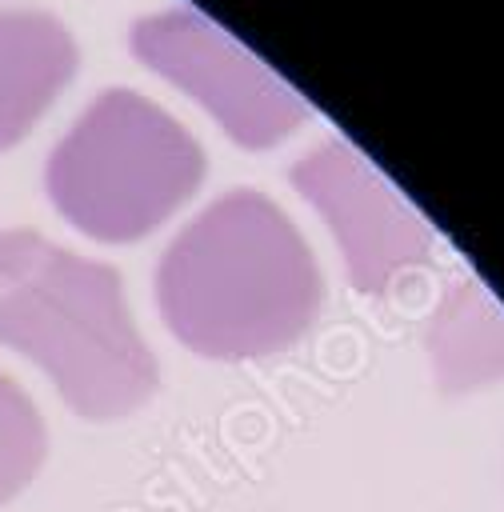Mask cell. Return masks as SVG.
<instances>
[{
  "label": "cell",
  "mask_w": 504,
  "mask_h": 512,
  "mask_svg": "<svg viewBox=\"0 0 504 512\" xmlns=\"http://www.w3.org/2000/svg\"><path fill=\"white\" fill-rule=\"evenodd\" d=\"M160 316L208 360H256L296 344L320 312V272L292 220L260 192L208 204L164 252Z\"/></svg>",
  "instance_id": "obj_1"
},
{
  "label": "cell",
  "mask_w": 504,
  "mask_h": 512,
  "mask_svg": "<svg viewBox=\"0 0 504 512\" xmlns=\"http://www.w3.org/2000/svg\"><path fill=\"white\" fill-rule=\"evenodd\" d=\"M0 344L24 352L84 420H120L160 384L124 280L36 232H0Z\"/></svg>",
  "instance_id": "obj_2"
},
{
  "label": "cell",
  "mask_w": 504,
  "mask_h": 512,
  "mask_svg": "<svg viewBox=\"0 0 504 512\" xmlns=\"http://www.w3.org/2000/svg\"><path fill=\"white\" fill-rule=\"evenodd\" d=\"M200 144L152 100L128 88L100 92L52 148L44 188L84 236L128 244L160 228L200 184Z\"/></svg>",
  "instance_id": "obj_3"
},
{
  "label": "cell",
  "mask_w": 504,
  "mask_h": 512,
  "mask_svg": "<svg viewBox=\"0 0 504 512\" xmlns=\"http://www.w3.org/2000/svg\"><path fill=\"white\" fill-rule=\"evenodd\" d=\"M132 52L200 100L244 148H268L308 116L292 84L192 8H168L136 20Z\"/></svg>",
  "instance_id": "obj_4"
},
{
  "label": "cell",
  "mask_w": 504,
  "mask_h": 512,
  "mask_svg": "<svg viewBox=\"0 0 504 512\" xmlns=\"http://www.w3.org/2000/svg\"><path fill=\"white\" fill-rule=\"evenodd\" d=\"M300 196L328 220L352 284L368 296L388 292L432 252L428 220L348 144L328 140L292 172Z\"/></svg>",
  "instance_id": "obj_5"
},
{
  "label": "cell",
  "mask_w": 504,
  "mask_h": 512,
  "mask_svg": "<svg viewBox=\"0 0 504 512\" xmlns=\"http://www.w3.org/2000/svg\"><path fill=\"white\" fill-rule=\"evenodd\" d=\"M76 72V44L48 12H0V152L20 144Z\"/></svg>",
  "instance_id": "obj_6"
},
{
  "label": "cell",
  "mask_w": 504,
  "mask_h": 512,
  "mask_svg": "<svg viewBox=\"0 0 504 512\" xmlns=\"http://www.w3.org/2000/svg\"><path fill=\"white\" fill-rule=\"evenodd\" d=\"M428 356L448 396L504 380V308L480 280H464L440 300L428 324Z\"/></svg>",
  "instance_id": "obj_7"
},
{
  "label": "cell",
  "mask_w": 504,
  "mask_h": 512,
  "mask_svg": "<svg viewBox=\"0 0 504 512\" xmlns=\"http://www.w3.org/2000/svg\"><path fill=\"white\" fill-rule=\"evenodd\" d=\"M48 456V432L28 392L0 372V504L32 484Z\"/></svg>",
  "instance_id": "obj_8"
}]
</instances>
